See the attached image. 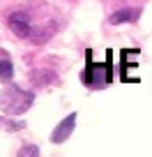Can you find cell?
Returning a JSON list of instances; mask_svg holds the SVG:
<instances>
[{"label": "cell", "mask_w": 152, "mask_h": 157, "mask_svg": "<svg viewBox=\"0 0 152 157\" xmlns=\"http://www.w3.org/2000/svg\"><path fill=\"white\" fill-rule=\"evenodd\" d=\"M32 102H35V95L25 93L21 88H7L0 95V109L5 113H23L30 109Z\"/></svg>", "instance_id": "cell-1"}, {"label": "cell", "mask_w": 152, "mask_h": 157, "mask_svg": "<svg viewBox=\"0 0 152 157\" xmlns=\"http://www.w3.org/2000/svg\"><path fill=\"white\" fill-rule=\"evenodd\" d=\"M83 81L85 86H92V88H102V86L111 83V56L104 65H95L88 56V67H85Z\"/></svg>", "instance_id": "cell-2"}, {"label": "cell", "mask_w": 152, "mask_h": 157, "mask_svg": "<svg viewBox=\"0 0 152 157\" xmlns=\"http://www.w3.org/2000/svg\"><path fill=\"white\" fill-rule=\"evenodd\" d=\"M7 25H9V30H12L14 35H19V37H28V35L32 33L30 16L23 14V12H12L9 19H7Z\"/></svg>", "instance_id": "cell-3"}, {"label": "cell", "mask_w": 152, "mask_h": 157, "mask_svg": "<svg viewBox=\"0 0 152 157\" xmlns=\"http://www.w3.org/2000/svg\"><path fill=\"white\" fill-rule=\"evenodd\" d=\"M74 125H76V113L67 116V118L62 120V123H60L58 127L53 129V134H51V141H53V143H65L69 136H72V132H74Z\"/></svg>", "instance_id": "cell-4"}, {"label": "cell", "mask_w": 152, "mask_h": 157, "mask_svg": "<svg viewBox=\"0 0 152 157\" xmlns=\"http://www.w3.org/2000/svg\"><path fill=\"white\" fill-rule=\"evenodd\" d=\"M141 10H118L111 16V23H124V21H136Z\"/></svg>", "instance_id": "cell-5"}, {"label": "cell", "mask_w": 152, "mask_h": 157, "mask_svg": "<svg viewBox=\"0 0 152 157\" xmlns=\"http://www.w3.org/2000/svg\"><path fill=\"white\" fill-rule=\"evenodd\" d=\"M12 74H14V65H12L9 58H7V53L0 51V78H2V81H9Z\"/></svg>", "instance_id": "cell-6"}]
</instances>
